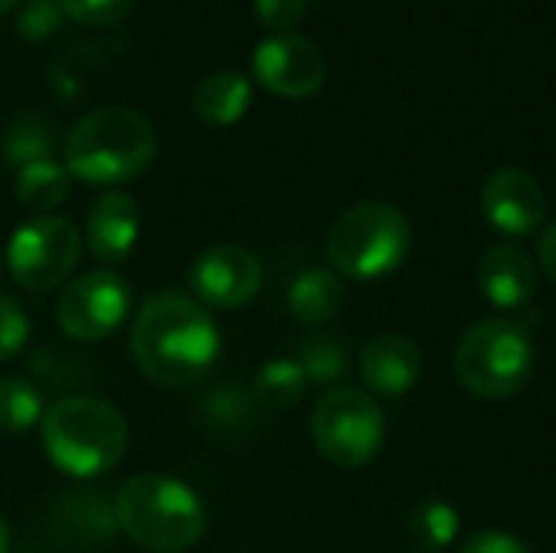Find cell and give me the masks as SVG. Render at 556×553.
Returning a JSON list of instances; mask_svg holds the SVG:
<instances>
[{
    "mask_svg": "<svg viewBox=\"0 0 556 553\" xmlns=\"http://www.w3.org/2000/svg\"><path fill=\"white\" fill-rule=\"evenodd\" d=\"M459 553H531L528 551V544L521 541V538H515V535H508V531H479V535H472Z\"/></svg>",
    "mask_w": 556,
    "mask_h": 553,
    "instance_id": "obj_30",
    "label": "cell"
},
{
    "mask_svg": "<svg viewBox=\"0 0 556 553\" xmlns=\"http://www.w3.org/2000/svg\"><path fill=\"white\" fill-rule=\"evenodd\" d=\"M358 372H362V381L368 385L371 398L375 394L378 398H404L420 381L424 355L410 336L384 332L362 349Z\"/></svg>",
    "mask_w": 556,
    "mask_h": 553,
    "instance_id": "obj_13",
    "label": "cell"
},
{
    "mask_svg": "<svg viewBox=\"0 0 556 553\" xmlns=\"http://www.w3.org/2000/svg\"><path fill=\"white\" fill-rule=\"evenodd\" d=\"M296 365L303 368L306 381L313 385H332L345 375L349 368V355L345 345L332 336H309L296 345Z\"/></svg>",
    "mask_w": 556,
    "mask_h": 553,
    "instance_id": "obj_24",
    "label": "cell"
},
{
    "mask_svg": "<svg viewBox=\"0 0 556 553\" xmlns=\"http://www.w3.org/2000/svg\"><path fill=\"white\" fill-rule=\"evenodd\" d=\"M254 78L280 98H309L326 85L329 62L323 49L300 33H274L251 55Z\"/></svg>",
    "mask_w": 556,
    "mask_h": 553,
    "instance_id": "obj_10",
    "label": "cell"
},
{
    "mask_svg": "<svg viewBox=\"0 0 556 553\" xmlns=\"http://www.w3.org/2000/svg\"><path fill=\"white\" fill-rule=\"evenodd\" d=\"M39 424L49 463L75 479L111 473L127 450V420L111 401L101 398H59Z\"/></svg>",
    "mask_w": 556,
    "mask_h": 553,
    "instance_id": "obj_4",
    "label": "cell"
},
{
    "mask_svg": "<svg viewBox=\"0 0 556 553\" xmlns=\"http://www.w3.org/2000/svg\"><path fill=\"white\" fill-rule=\"evenodd\" d=\"M309 437L332 466L362 469L384 447V411L378 398L358 388H332L313 407Z\"/></svg>",
    "mask_w": 556,
    "mask_h": 553,
    "instance_id": "obj_7",
    "label": "cell"
},
{
    "mask_svg": "<svg viewBox=\"0 0 556 553\" xmlns=\"http://www.w3.org/2000/svg\"><path fill=\"white\" fill-rule=\"evenodd\" d=\"M538 264L544 267V274L556 284V222L547 225L538 238Z\"/></svg>",
    "mask_w": 556,
    "mask_h": 553,
    "instance_id": "obj_31",
    "label": "cell"
},
{
    "mask_svg": "<svg viewBox=\"0 0 556 553\" xmlns=\"http://www.w3.org/2000/svg\"><path fill=\"white\" fill-rule=\"evenodd\" d=\"M68 189H72V176L65 169V163H59L55 156L52 160H36V163H26L16 169L13 176V192H16V202L33 212L36 218L39 215H52L65 199H68Z\"/></svg>",
    "mask_w": 556,
    "mask_h": 553,
    "instance_id": "obj_19",
    "label": "cell"
},
{
    "mask_svg": "<svg viewBox=\"0 0 556 553\" xmlns=\"http://www.w3.org/2000/svg\"><path fill=\"white\" fill-rule=\"evenodd\" d=\"M261 401L244 385H218L202 398V420L218 433H241L254 424Z\"/></svg>",
    "mask_w": 556,
    "mask_h": 553,
    "instance_id": "obj_22",
    "label": "cell"
},
{
    "mask_svg": "<svg viewBox=\"0 0 556 553\" xmlns=\"http://www.w3.org/2000/svg\"><path fill=\"white\" fill-rule=\"evenodd\" d=\"M156 160L153 124L124 104L94 108L72 124L62 140V163L72 179L88 186L130 183Z\"/></svg>",
    "mask_w": 556,
    "mask_h": 553,
    "instance_id": "obj_2",
    "label": "cell"
},
{
    "mask_svg": "<svg viewBox=\"0 0 556 553\" xmlns=\"http://www.w3.org/2000/svg\"><path fill=\"white\" fill-rule=\"evenodd\" d=\"M459 525H463V518H459V512L450 502H443V499H424L410 512L407 531H410V541H414L417 551L440 553L450 551L456 544Z\"/></svg>",
    "mask_w": 556,
    "mask_h": 553,
    "instance_id": "obj_21",
    "label": "cell"
},
{
    "mask_svg": "<svg viewBox=\"0 0 556 553\" xmlns=\"http://www.w3.org/2000/svg\"><path fill=\"white\" fill-rule=\"evenodd\" d=\"M482 215L505 238H528L541 228L547 215V199L541 183L518 169H495L482 186Z\"/></svg>",
    "mask_w": 556,
    "mask_h": 553,
    "instance_id": "obj_12",
    "label": "cell"
},
{
    "mask_svg": "<svg viewBox=\"0 0 556 553\" xmlns=\"http://www.w3.org/2000/svg\"><path fill=\"white\" fill-rule=\"evenodd\" d=\"M42 420V398L23 378H0V433H23Z\"/></svg>",
    "mask_w": 556,
    "mask_h": 553,
    "instance_id": "obj_25",
    "label": "cell"
},
{
    "mask_svg": "<svg viewBox=\"0 0 556 553\" xmlns=\"http://www.w3.org/2000/svg\"><path fill=\"white\" fill-rule=\"evenodd\" d=\"M264 284L261 257L241 244H215L189 264L192 300L212 310H238L257 297Z\"/></svg>",
    "mask_w": 556,
    "mask_h": 553,
    "instance_id": "obj_11",
    "label": "cell"
},
{
    "mask_svg": "<svg viewBox=\"0 0 556 553\" xmlns=\"http://www.w3.org/2000/svg\"><path fill=\"white\" fill-rule=\"evenodd\" d=\"M137 235L140 209L127 192H104L85 218V241L101 267L127 261L137 244Z\"/></svg>",
    "mask_w": 556,
    "mask_h": 553,
    "instance_id": "obj_14",
    "label": "cell"
},
{
    "mask_svg": "<svg viewBox=\"0 0 556 553\" xmlns=\"http://www.w3.org/2000/svg\"><path fill=\"white\" fill-rule=\"evenodd\" d=\"M78 254L81 238L75 225L62 215H39L13 231L7 244V267L20 287L49 293L72 277Z\"/></svg>",
    "mask_w": 556,
    "mask_h": 553,
    "instance_id": "obj_8",
    "label": "cell"
},
{
    "mask_svg": "<svg viewBox=\"0 0 556 553\" xmlns=\"http://www.w3.org/2000/svg\"><path fill=\"white\" fill-rule=\"evenodd\" d=\"M114 521L117 531L153 553L189 551L208 528L202 499L163 473L130 476L114 495Z\"/></svg>",
    "mask_w": 556,
    "mask_h": 553,
    "instance_id": "obj_3",
    "label": "cell"
},
{
    "mask_svg": "<svg viewBox=\"0 0 556 553\" xmlns=\"http://www.w3.org/2000/svg\"><path fill=\"white\" fill-rule=\"evenodd\" d=\"M52 535L62 548H98L117 535L114 505L101 492H65L52 508Z\"/></svg>",
    "mask_w": 556,
    "mask_h": 553,
    "instance_id": "obj_16",
    "label": "cell"
},
{
    "mask_svg": "<svg viewBox=\"0 0 556 553\" xmlns=\"http://www.w3.org/2000/svg\"><path fill=\"white\" fill-rule=\"evenodd\" d=\"M130 355L153 385L189 388L218 355V326L189 293L163 290L137 310L130 326Z\"/></svg>",
    "mask_w": 556,
    "mask_h": 553,
    "instance_id": "obj_1",
    "label": "cell"
},
{
    "mask_svg": "<svg viewBox=\"0 0 556 553\" xmlns=\"http://www.w3.org/2000/svg\"><path fill=\"white\" fill-rule=\"evenodd\" d=\"M306 375L303 368L296 365V359H274L267 362L257 378H254V398L261 401V407H290L303 398L306 391Z\"/></svg>",
    "mask_w": 556,
    "mask_h": 553,
    "instance_id": "obj_23",
    "label": "cell"
},
{
    "mask_svg": "<svg viewBox=\"0 0 556 553\" xmlns=\"http://www.w3.org/2000/svg\"><path fill=\"white\" fill-rule=\"evenodd\" d=\"M29 342V319L20 310V303L7 293H0V362L20 355Z\"/></svg>",
    "mask_w": 556,
    "mask_h": 553,
    "instance_id": "obj_28",
    "label": "cell"
},
{
    "mask_svg": "<svg viewBox=\"0 0 556 553\" xmlns=\"http://www.w3.org/2000/svg\"><path fill=\"white\" fill-rule=\"evenodd\" d=\"M479 287L498 310H521L538 293V267L515 244H492L479 261Z\"/></svg>",
    "mask_w": 556,
    "mask_h": 553,
    "instance_id": "obj_15",
    "label": "cell"
},
{
    "mask_svg": "<svg viewBox=\"0 0 556 553\" xmlns=\"http://www.w3.org/2000/svg\"><path fill=\"white\" fill-rule=\"evenodd\" d=\"M410 238V222L397 205L358 202L332 222L326 235V257L342 277L378 280L407 261Z\"/></svg>",
    "mask_w": 556,
    "mask_h": 553,
    "instance_id": "obj_5",
    "label": "cell"
},
{
    "mask_svg": "<svg viewBox=\"0 0 556 553\" xmlns=\"http://www.w3.org/2000/svg\"><path fill=\"white\" fill-rule=\"evenodd\" d=\"M55 143H59L55 124L42 111H23L7 124L0 137V153L13 169H20L36 160H52Z\"/></svg>",
    "mask_w": 556,
    "mask_h": 553,
    "instance_id": "obj_20",
    "label": "cell"
},
{
    "mask_svg": "<svg viewBox=\"0 0 556 553\" xmlns=\"http://www.w3.org/2000/svg\"><path fill=\"white\" fill-rule=\"evenodd\" d=\"M538 349L518 319H482L456 345L453 368L459 385L482 401L518 394L534 375Z\"/></svg>",
    "mask_w": 556,
    "mask_h": 553,
    "instance_id": "obj_6",
    "label": "cell"
},
{
    "mask_svg": "<svg viewBox=\"0 0 556 553\" xmlns=\"http://www.w3.org/2000/svg\"><path fill=\"white\" fill-rule=\"evenodd\" d=\"M0 553H10V528L3 515H0Z\"/></svg>",
    "mask_w": 556,
    "mask_h": 553,
    "instance_id": "obj_32",
    "label": "cell"
},
{
    "mask_svg": "<svg viewBox=\"0 0 556 553\" xmlns=\"http://www.w3.org/2000/svg\"><path fill=\"white\" fill-rule=\"evenodd\" d=\"M59 3L62 13L81 26H114L134 7V0H59Z\"/></svg>",
    "mask_w": 556,
    "mask_h": 553,
    "instance_id": "obj_27",
    "label": "cell"
},
{
    "mask_svg": "<svg viewBox=\"0 0 556 553\" xmlns=\"http://www.w3.org/2000/svg\"><path fill=\"white\" fill-rule=\"evenodd\" d=\"M192 108H195V117L202 124H208V127H231L251 108V81L241 72H235V68L212 72L208 78L199 81V88L192 95Z\"/></svg>",
    "mask_w": 556,
    "mask_h": 553,
    "instance_id": "obj_17",
    "label": "cell"
},
{
    "mask_svg": "<svg viewBox=\"0 0 556 553\" xmlns=\"http://www.w3.org/2000/svg\"><path fill=\"white\" fill-rule=\"evenodd\" d=\"M65 13L59 0H26L20 16H16V33L29 42H42L62 26Z\"/></svg>",
    "mask_w": 556,
    "mask_h": 553,
    "instance_id": "obj_26",
    "label": "cell"
},
{
    "mask_svg": "<svg viewBox=\"0 0 556 553\" xmlns=\"http://www.w3.org/2000/svg\"><path fill=\"white\" fill-rule=\"evenodd\" d=\"M130 313V284L111 271L94 267L68 280L55 300V323L75 342H101Z\"/></svg>",
    "mask_w": 556,
    "mask_h": 553,
    "instance_id": "obj_9",
    "label": "cell"
},
{
    "mask_svg": "<svg viewBox=\"0 0 556 553\" xmlns=\"http://www.w3.org/2000/svg\"><path fill=\"white\" fill-rule=\"evenodd\" d=\"M287 303H290V313L300 323L319 326V323H329L342 310V303H345V284L329 267H309V271H303L290 284Z\"/></svg>",
    "mask_w": 556,
    "mask_h": 553,
    "instance_id": "obj_18",
    "label": "cell"
},
{
    "mask_svg": "<svg viewBox=\"0 0 556 553\" xmlns=\"http://www.w3.org/2000/svg\"><path fill=\"white\" fill-rule=\"evenodd\" d=\"M306 3L309 0H254V13L270 33H293L306 13Z\"/></svg>",
    "mask_w": 556,
    "mask_h": 553,
    "instance_id": "obj_29",
    "label": "cell"
},
{
    "mask_svg": "<svg viewBox=\"0 0 556 553\" xmlns=\"http://www.w3.org/2000/svg\"><path fill=\"white\" fill-rule=\"evenodd\" d=\"M20 0H0V13H10Z\"/></svg>",
    "mask_w": 556,
    "mask_h": 553,
    "instance_id": "obj_33",
    "label": "cell"
}]
</instances>
